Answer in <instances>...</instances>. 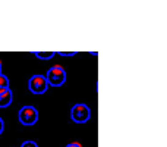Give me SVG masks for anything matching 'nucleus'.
Listing matches in <instances>:
<instances>
[{
    "instance_id": "nucleus-1",
    "label": "nucleus",
    "mask_w": 167,
    "mask_h": 147,
    "mask_svg": "<svg viewBox=\"0 0 167 147\" xmlns=\"http://www.w3.org/2000/svg\"><path fill=\"white\" fill-rule=\"evenodd\" d=\"M46 81L47 84L51 85V87H60L66 81V71L62 66H59V65L50 68L46 74Z\"/></svg>"
},
{
    "instance_id": "nucleus-2",
    "label": "nucleus",
    "mask_w": 167,
    "mask_h": 147,
    "mask_svg": "<svg viewBox=\"0 0 167 147\" xmlns=\"http://www.w3.org/2000/svg\"><path fill=\"white\" fill-rule=\"evenodd\" d=\"M89 116H91V110L84 103H78L70 109V119L76 124H85L89 119Z\"/></svg>"
},
{
    "instance_id": "nucleus-3",
    "label": "nucleus",
    "mask_w": 167,
    "mask_h": 147,
    "mask_svg": "<svg viewBox=\"0 0 167 147\" xmlns=\"http://www.w3.org/2000/svg\"><path fill=\"white\" fill-rule=\"evenodd\" d=\"M18 118L22 125H27V127L34 125L38 121V110L34 106H24L18 113Z\"/></svg>"
},
{
    "instance_id": "nucleus-4",
    "label": "nucleus",
    "mask_w": 167,
    "mask_h": 147,
    "mask_svg": "<svg viewBox=\"0 0 167 147\" xmlns=\"http://www.w3.org/2000/svg\"><path fill=\"white\" fill-rule=\"evenodd\" d=\"M28 88H29V91L34 94L46 93L47 88H48L46 77H44V75H34V77H31V80L28 82Z\"/></svg>"
},
{
    "instance_id": "nucleus-5",
    "label": "nucleus",
    "mask_w": 167,
    "mask_h": 147,
    "mask_svg": "<svg viewBox=\"0 0 167 147\" xmlns=\"http://www.w3.org/2000/svg\"><path fill=\"white\" fill-rule=\"evenodd\" d=\"M13 100L10 88H0V107H9Z\"/></svg>"
},
{
    "instance_id": "nucleus-6",
    "label": "nucleus",
    "mask_w": 167,
    "mask_h": 147,
    "mask_svg": "<svg viewBox=\"0 0 167 147\" xmlns=\"http://www.w3.org/2000/svg\"><path fill=\"white\" fill-rule=\"evenodd\" d=\"M54 54H56L54 52H35L34 56L38 58V59H41V60H48V59H51Z\"/></svg>"
},
{
    "instance_id": "nucleus-7",
    "label": "nucleus",
    "mask_w": 167,
    "mask_h": 147,
    "mask_svg": "<svg viewBox=\"0 0 167 147\" xmlns=\"http://www.w3.org/2000/svg\"><path fill=\"white\" fill-rule=\"evenodd\" d=\"M0 88H9V78L3 74H0Z\"/></svg>"
},
{
    "instance_id": "nucleus-8",
    "label": "nucleus",
    "mask_w": 167,
    "mask_h": 147,
    "mask_svg": "<svg viewBox=\"0 0 167 147\" xmlns=\"http://www.w3.org/2000/svg\"><path fill=\"white\" fill-rule=\"evenodd\" d=\"M21 147H38V144H37L35 141L28 140V141H24V143H22V146H21Z\"/></svg>"
},
{
    "instance_id": "nucleus-9",
    "label": "nucleus",
    "mask_w": 167,
    "mask_h": 147,
    "mask_svg": "<svg viewBox=\"0 0 167 147\" xmlns=\"http://www.w3.org/2000/svg\"><path fill=\"white\" fill-rule=\"evenodd\" d=\"M59 54L60 56H75L76 52H59Z\"/></svg>"
},
{
    "instance_id": "nucleus-10",
    "label": "nucleus",
    "mask_w": 167,
    "mask_h": 147,
    "mask_svg": "<svg viewBox=\"0 0 167 147\" xmlns=\"http://www.w3.org/2000/svg\"><path fill=\"white\" fill-rule=\"evenodd\" d=\"M3 129H5V122H3V119L0 118V134L3 133Z\"/></svg>"
},
{
    "instance_id": "nucleus-11",
    "label": "nucleus",
    "mask_w": 167,
    "mask_h": 147,
    "mask_svg": "<svg viewBox=\"0 0 167 147\" xmlns=\"http://www.w3.org/2000/svg\"><path fill=\"white\" fill-rule=\"evenodd\" d=\"M66 147H82V146H81V143H70V144H67Z\"/></svg>"
},
{
    "instance_id": "nucleus-12",
    "label": "nucleus",
    "mask_w": 167,
    "mask_h": 147,
    "mask_svg": "<svg viewBox=\"0 0 167 147\" xmlns=\"http://www.w3.org/2000/svg\"><path fill=\"white\" fill-rule=\"evenodd\" d=\"M0 74H2V62H0Z\"/></svg>"
}]
</instances>
